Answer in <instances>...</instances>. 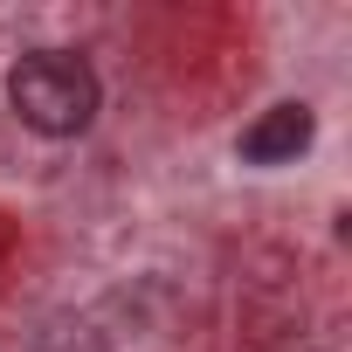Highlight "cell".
I'll return each instance as SVG.
<instances>
[{"label":"cell","instance_id":"obj_1","mask_svg":"<svg viewBox=\"0 0 352 352\" xmlns=\"http://www.w3.org/2000/svg\"><path fill=\"white\" fill-rule=\"evenodd\" d=\"M8 104L21 111L28 131H42V138H76V131H90V118H97V76H90V63L69 56V49H35V56L14 63Z\"/></svg>","mask_w":352,"mask_h":352},{"label":"cell","instance_id":"obj_2","mask_svg":"<svg viewBox=\"0 0 352 352\" xmlns=\"http://www.w3.org/2000/svg\"><path fill=\"white\" fill-rule=\"evenodd\" d=\"M311 145V111L304 104H276V111H263L249 131H242V159L249 166H283V159H297Z\"/></svg>","mask_w":352,"mask_h":352}]
</instances>
